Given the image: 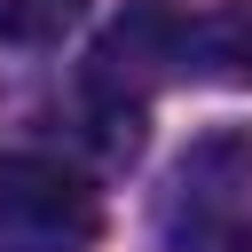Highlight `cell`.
Returning <instances> with one entry per match:
<instances>
[{
  "label": "cell",
  "instance_id": "3957f363",
  "mask_svg": "<svg viewBox=\"0 0 252 252\" xmlns=\"http://www.w3.org/2000/svg\"><path fill=\"white\" fill-rule=\"evenodd\" d=\"M79 16L87 0H0V47H55Z\"/></svg>",
  "mask_w": 252,
  "mask_h": 252
},
{
  "label": "cell",
  "instance_id": "7a4b0ae2",
  "mask_svg": "<svg viewBox=\"0 0 252 252\" xmlns=\"http://www.w3.org/2000/svg\"><path fill=\"white\" fill-rule=\"evenodd\" d=\"M173 71L252 87V0H220L205 16H181L173 24Z\"/></svg>",
  "mask_w": 252,
  "mask_h": 252
},
{
  "label": "cell",
  "instance_id": "277c9868",
  "mask_svg": "<svg viewBox=\"0 0 252 252\" xmlns=\"http://www.w3.org/2000/svg\"><path fill=\"white\" fill-rule=\"evenodd\" d=\"M181 252H252V228L213 220V228H189V236H181Z\"/></svg>",
  "mask_w": 252,
  "mask_h": 252
},
{
  "label": "cell",
  "instance_id": "6da1fadb",
  "mask_svg": "<svg viewBox=\"0 0 252 252\" xmlns=\"http://www.w3.org/2000/svg\"><path fill=\"white\" fill-rule=\"evenodd\" d=\"M102 236L94 189L55 158H0V252H87Z\"/></svg>",
  "mask_w": 252,
  "mask_h": 252
}]
</instances>
